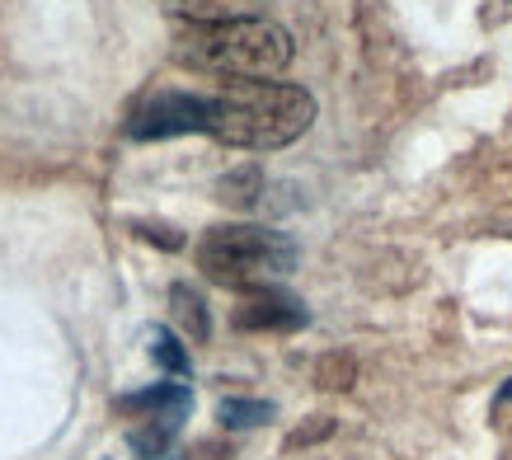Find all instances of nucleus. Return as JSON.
I'll use <instances>...</instances> for the list:
<instances>
[{
    "label": "nucleus",
    "mask_w": 512,
    "mask_h": 460,
    "mask_svg": "<svg viewBox=\"0 0 512 460\" xmlns=\"http://www.w3.org/2000/svg\"><path fill=\"white\" fill-rule=\"evenodd\" d=\"M315 123V99L282 80H240L207 99V137L235 151H282Z\"/></svg>",
    "instance_id": "1"
},
{
    "label": "nucleus",
    "mask_w": 512,
    "mask_h": 460,
    "mask_svg": "<svg viewBox=\"0 0 512 460\" xmlns=\"http://www.w3.org/2000/svg\"><path fill=\"white\" fill-rule=\"evenodd\" d=\"M174 62L198 76L217 80H273L292 66V33L273 19H221V24H188L174 38Z\"/></svg>",
    "instance_id": "2"
},
{
    "label": "nucleus",
    "mask_w": 512,
    "mask_h": 460,
    "mask_svg": "<svg viewBox=\"0 0 512 460\" xmlns=\"http://www.w3.org/2000/svg\"><path fill=\"white\" fill-rule=\"evenodd\" d=\"M198 268L217 287H264L273 277L296 268V245L282 230L268 226H212L198 240Z\"/></svg>",
    "instance_id": "3"
},
{
    "label": "nucleus",
    "mask_w": 512,
    "mask_h": 460,
    "mask_svg": "<svg viewBox=\"0 0 512 460\" xmlns=\"http://www.w3.org/2000/svg\"><path fill=\"white\" fill-rule=\"evenodd\" d=\"M184 132H207V99L188 90H160L132 113L127 137L132 141H165Z\"/></svg>",
    "instance_id": "4"
},
{
    "label": "nucleus",
    "mask_w": 512,
    "mask_h": 460,
    "mask_svg": "<svg viewBox=\"0 0 512 460\" xmlns=\"http://www.w3.org/2000/svg\"><path fill=\"white\" fill-rule=\"evenodd\" d=\"M231 320H235V329H245V334H292V329H306L311 310L301 306L292 292L264 282V287H249V292L240 296V306H235Z\"/></svg>",
    "instance_id": "5"
},
{
    "label": "nucleus",
    "mask_w": 512,
    "mask_h": 460,
    "mask_svg": "<svg viewBox=\"0 0 512 460\" xmlns=\"http://www.w3.org/2000/svg\"><path fill=\"white\" fill-rule=\"evenodd\" d=\"M118 414L132 418H156L165 428H184V418L193 414V390L184 381H160L151 390H137V395L118 399Z\"/></svg>",
    "instance_id": "6"
},
{
    "label": "nucleus",
    "mask_w": 512,
    "mask_h": 460,
    "mask_svg": "<svg viewBox=\"0 0 512 460\" xmlns=\"http://www.w3.org/2000/svg\"><path fill=\"white\" fill-rule=\"evenodd\" d=\"M259 0H165V10L188 24H221V19H245Z\"/></svg>",
    "instance_id": "7"
},
{
    "label": "nucleus",
    "mask_w": 512,
    "mask_h": 460,
    "mask_svg": "<svg viewBox=\"0 0 512 460\" xmlns=\"http://www.w3.org/2000/svg\"><path fill=\"white\" fill-rule=\"evenodd\" d=\"M170 306H174V320L184 324V334L193 343H207L212 338V315H207V301H202L188 282H174L170 287Z\"/></svg>",
    "instance_id": "8"
},
{
    "label": "nucleus",
    "mask_w": 512,
    "mask_h": 460,
    "mask_svg": "<svg viewBox=\"0 0 512 460\" xmlns=\"http://www.w3.org/2000/svg\"><path fill=\"white\" fill-rule=\"evenodd\" d=\"M278 414L268 399H240V395H231V399H221L217 404V418H221V428H231V432H245V428H264L268 418Z\"/></svg>",
    "instance_id": "9"
},
{
    "label": "nucleus",
    "mask_w": 512,
    "mask_h": 460,
    "mask_svg": "<svg viewBox=\"0 0 512 460\" xmlns=\"http://www.w3.org/2000/svg\"><path fill=\"white\" fill-rule=\"evenodd\" d=\"M174 437H179V428H165V423H156V418H146V428L127 432V446L137 451V460H170Z\"/></svg>",
    "instance_id": "10"
},
{
    "label": "nucleus",
    "mask_w": 512,
    "mask_h": 460,
    "mask_svg": "<svg viewBox=\"0 0 512 460\" xmlns=\"http://www.w3.org/2000/svg\"><path fill=\"white\" fill-rule=\"evenodd\" d=\"M151 357H156L170 376H188V371H193V362H188V353H184V343H179L170 329H156V334H151Z\"/></svg>",
    "instance_id": "11"
},
{
    "label": "nucleus",
    "mask_w": 512,
    "mask_h": 460,
    "mask_svg": "<svg viewBox=\"0 0 512 460\" xmlns=\"http://www.w3.org/2000/svg\"><path fill=\"white\" fill-rule=\"evenodd\" d=\"M264 184V179H259V169H240V174H226V179H221V202H235V207H254V198H259V193H254V188Z\"/></svg>",
    "instance_id": "12"
},
{
    "label": "nucleus",
    "mask_w": 512,
    "mask_h": 460,
    "mask_svg": "<svg viewBox=\"0 0 512 460\" xmlns=\"http://www.w3.org/2000/svg\"><path fill=\"white\" fill-rule=\"evenodd\" d=\"M348 381H353V362L348 357H329L320 367V385H329V390H343Z\"/></svg>",
    "instance_id": "13"
},
{
    "label": "nucleus",
    "mask_w": 512,
    "mask_h": 460,
    "mask_svg": "<svg viewBox=\"0 0 512 460\" xmlns=\"http://www.w3.org/2000/svg\"><path fill=\"white\" fill-rule=\"evenodd\" d=\"M137 235H141V240H156V245H165V249L184 245V235H179V230H170V226H137Z\"/></svg>",
    "instance_id": "14"
},
{
    "label": "nucleus",
    "mask_w": 512,
    "mask_h": 460,
    "mask_svg": "<svg viewBox=\"0 0 512 460\" xmlns=\"http://www.w3.org/2000/svg\"><path fill=\"white\" fill-rule=\"evenodd\" d=\"M329 432H334V423H329V418H320V423H315V428H301V432H292V442H287V446L315 442V437H329Z\"/></svg>",
    "instance_id": "15"
},
{
    "label": "nucleus",
    "mask_w": 512,
    "mask_h": 460,
    "mask_svg": "<svg viewBox=\"0 0 512 460\" xmlns=\"http://www.w3.org/2000/svg\"><path fill=\"white\" fill-rule=\"evenodd\" d=\"M498 399H503V404H512V381L503 385V395H498Z\"/></svg>",
    "instance_id": "16"
}]
</instances>
